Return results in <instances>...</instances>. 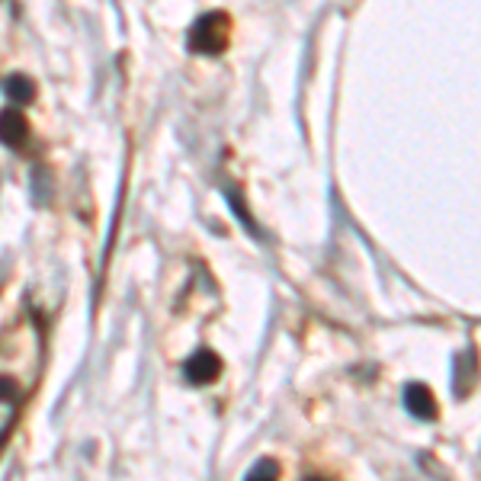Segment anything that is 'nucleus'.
Here are the masks:
<instances>
[{
	"label": "nucleus",
	"instance_id": "nucleus-8",
	"mask_svg": "<svg viewBox=\"0 0 481 481\" xmlns=\"http://www.w3.org/2000/svg\"><path fill=\"white\" fill-rule=\"evenodd\" d=\"M305 481H328V478H321V475H312V478H305Z\"/></svg>",
	"mask_w": 481,
	"mask_h": 481
},
{
	"label": "nucleus",
	"instance_id": "nucleus-6",
	"mask_svg": "<svg viewBox=\"0 0 481 481\" xmlns=\"http://www.w3.org/2000/svg\"><path fill=\"white\" fill-rule=\"evenodd\" d=\"M4 90H7V97L13 99L16 107H23V103H32V99H36V84H32L26 74H10L7 81H4Z\"/></svg>",
	"mask_w": 481,
	"mask_h": 481
},
{
	"label": "nucleus",
	"instance_id": "nucleus-5",
	"mask_svg": "<svg viewBox=\"0 0 481 481\" xmlns=\"http://www.w3.org/2000/svg\"><path fill=\"white\" fill-rule=\"evenodd\" d=\"M405 408L414 414L417 420H436V398L434 391L427 389V385H420V382H411L405 389Z\"/></svg>",
	"mask_w": 481,
	"mask_h": 481
},
{
	"label": "nucleus",
	"instance_id": "nucleus-2",
	"mask_svg": "<svg viewBox=\"0 0 481 481\" xmlns=\"http://www.w3.org/2000/svg\"><path fill=\"white\" fill-rule=\"evenodd\" d=\"M228 39H231L228 13L212 10V13H202L196 23H193L186 46H190V52H196V55H222L225 48H228Z\"/></svg>",
	"mask_w": 481,
	"mask_h": 481
},
{
	"label": "nucleus",
	"instance_id": "nucleus-3",
	"mask_svg": "<svg viewBox=\"0 0 481 481\" xmlns=\"http://www.w3.org/2000/svg\"><path fill=\"white\" fill-rule=\"evenodd\" d=\"M219 373H222V359L215 356L212 350H196L190 359H186L184 366V375L190 385H209L219 379Z\"/></svg>",
	"mask_w": 481,
	"mask_h": 481
},
{
	"label": "nucleus",
	"instance_id": "nucleus-1",
	"mask_svg": "<svg viewBox=\"0 0 481 481\" xmlns=\"http://www.w3.org/2000/svg\"><path fill=\"white\" fill-rule=\"evenodd\" d=\"M39 363H42V334H39L36 321H16L0 337V443L10 434L16 411L36 382Z\"/></svg>",
	"mask_w": 481,
	"mask_h": 481
},
{
	"label": "nucleus",
	"instance_id": "nucleus-4",
	"mask_svg": "<svg viewBox=\"0 0 481 481\" xmlns=\"http://www.w3.org/2000/svg\"><path fill=\"white\" fill-rule=\"evenodd\" d=\"M0 142L7 148H13V151L26 148V142H30V119L16 107L0 113Z\"/></svg>",
	"mask_w": 481,
	"mask_h": 481
},
{
	"label": "nucleus",
	"instance_id": "nucleus-7",
	"mask_svg": "<svg viewBox=\"0 0 481 481\" xmlns=\"http://www.w3.org/2000/svg\"><path fill=\"white\" fill-rule=\"evenodd\" d=\"M245 481H279V466H276L273 459H260L257 466L247 472Z\"/></svg>",
	"mask_w": 481,
	"mask_h": 481
}]
</instances>
